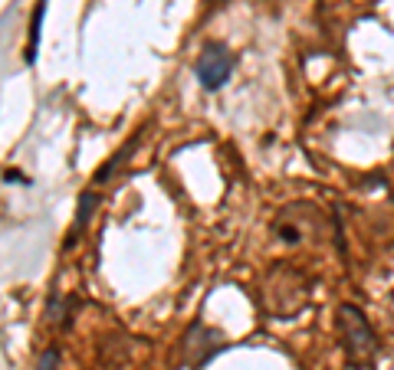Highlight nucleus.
Segmentation results:
<instances>
[{
	"label": "nucleus",
	"instance_id": "f03ea898",
	"mask_svg": "<svg viewBox=\"0 0 394 370\" xmlns=\"http://www.w3.org/2000/svg\"><path fill=\"white\" fill-rule=\"evenodd\" d=\"M224 347H227V338H224L220 331H213V328L197 321V325H191L184 331V338H181V364L184 367H194V370L207 367Z\"/></svg>",
	"mask_w": 394,
	"mask_h": 370
},
{
	"label": "nucleus",
	"instance_id": "20e7f679",
	"mask_svg": "<svg viewBox=\"0 0 394 370\" xmlns=\"http://www.w3.org/2000/svg\"><path fill=\"white\" fill-rule=\"evenodd\" d=\"M95 204H99V197H95L92 190L79 193V213H76V223H73V233H69V239H66V249H69V246H73V243L82 236V230L89 226L92 213H95Z\"/></svg>",
	"mask_w": 394,
	"mask_h": 370
},
{
	"label": "nucleus",
	"instance_id": "f257e3e1",
	"mask_svg": "<svg viewBox=\"0 0 394 370\" xmlns=\"http://www.w3.org/2000/svg\"><path fill=\"white\" fill-rule=\"evenodd\" d=\"M335 331H338L349 367H364V364H371L378 357V338H375V331H371L362 308L342 305L338 314H335Z\"/></svg>",
	"mask_w": 394,
	"mask_h": 370
},
{
	"label": "nucleus",
	"instance_id": "39448f33",
	"mask_svg": "<svg viewBox=\"0 0 394 370\" xmlns=\"http://www.w3.org/2000/svg\"><path fill=\"white\" fill-rule=\"evenodd\" d=\"M138 138H141V134H132V138H128V141H125V148H121V151H115V154H112V161H108L106 167H102V171H99V174H95V180H92V184H106V180L112 177V174H115V171H119L121 164L128 161V154H132V151L138 148Z\"/></svg>",
	"mask_w": 394,
	"mask_h": 370
},
{
	"label": "nucleus",
	"instance_id": "423d86ee",
	"mask_svg": "<svg viewBox=\"0 0 394 370\" xmlns=\"http://www.w3.org/2000/svg\"><path fill=\"white\" fill-rule=\"evenodd\" d=\"M36 370H60V347H46L36 360Z\"/></svg>",
	"mask_w": 394,
	"mask_h": 370
},
{
	"label": "nucleus",
	"instance_id": "7ed1b4c3",
	"mask_svg": "<svg viewBox=\"0 0 394 370\" xmlns=\"http://www.w3.org/2000/svg\"><path fill=\"white\" fill-rule=\"evenodd\" d=\"M233 66H237V60H233V53H230L227 46L207 43L194 62V75H197V82H200V89H207V92L224 89L230 73H233Z\"/></svg>",
	"mask_w": 394,
	"mask_h": 370
}]
</instances>
